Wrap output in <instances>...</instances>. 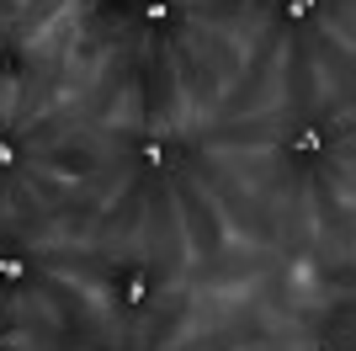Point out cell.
<instances>
[{
  "mask_svg": "<svg viewBox=\"0 0 356 351\" xmlns=\"http://www.w3.org/2000/svg\"><path fill=\"white\" fill-rule=\"evenodd\" d=\"M118 298H122L128 309H144V304H149V277H144V272H128V277L118 282Z\"/></svg>",
  "mask_w": 356,
  "mask_h": 351,
  "instance_id": "6da1fadb",
  "label": "cell"
},
{
  "mask_svg": "<svg viewBox=\"0 0 356 351\" xmlns=\"http://www.w3.org/2000/svg\"><path fill=\"white\" fill-rule=\"evenodd\" d=\"M144 165L149 171H170V165H176V149L165 144V139H144Z\"/></svg>",
  "mask_w": 356,
  "mask_h": 351,
  "instance_id": "7a4b0ae2",
  "label": "cell"
},
{
  "mask_svg": "<svg viewBox=\"0 0 356 351\" xmlns=\"http://www.w3.org/2000/svg\"><path fill=\"white\" fill-rule=\"evenodd\" d=\"M138 16H144L149 27H170V22H176V6H170V0H138Z\"/></svg>",
  "mask_w": 356,
  "mask_h": 351,
  "instance_id": "3957f363",
  "label": "cell"
},
{
  "mask_svg": "<svg viewBox=\"0 0 356 351\" xmlns=\"http://www.w3.org/2000/svg\"><path fill=\"white\" fill-rule=\"evenodd\" d=\"M293 149H298V155H319V149H325V133H319V128H298Z\"/></svg>",
  "mask_w": 356,
  "mask_h": 351,
  "instance_id": "277c9868",
  "label": "cell"
},
{
  "mask_svg": "<svg viewBox=\"0 0 356 351\" xmlns=\"http://www.w3.org/2000/svg\"><path fill=\"white\" fill-rule=\"evenodd\" d=\"M27 277V261L22 256H0V282H22Z\"/></svg>",
  "mask_w": 356,
  "mask_h": 351,
  "instance_id": "5b68a950",
  "label": "cell"
},
{
  "mask_svg": "<svg viewBox=\"0 0 356 351\" xmlns=\"http://www.w3.org/2000/svg\"><path fill=\"white\" fill-rule=\"evenodd\" d=\"M314 6H319V0H282V16H287V22H309Z\"/></svg>",
  "mask_w": 356,
  "mask_h": 351,
  "instance_id": "8992f818",
  "label": "cell"
},
{
  "mask_svg": "<svg viewBox=\"0 0 356 351\" xmlns=\"http://www.w3.org/2000/svg\"><path fill=\"white\" fill-rule=\"evenodd\" d=\"M16 165V144H11V133H0V171H11Z\"/></svg>",
  "mask_w": 356,
  "mask_h": 351,
  "instance_id": "52a82bcc",
  "label": "cell"
}]
</instances>
